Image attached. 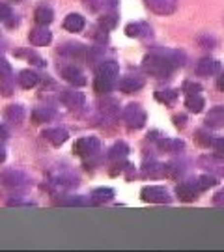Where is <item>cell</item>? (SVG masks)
Masks as SVG:
<instances>
[{"label": "cell", "instance_id": "obj_38", "mask_svg": "<svg viewBox=\"0 0 224 252\" xmlns=\"http://www.w3.org/2000/svg\"><path fill=\"white\" fill-rule=\"evenodd\" d=\"M65 206H84V200L81 198H75V200H67Z\"/></svg>", "mask_w": 224, "mask_h": 252}, {"label": "cell", "instance_id": "obj_6", "mask_svg": "<svg viewBox=\"0 0 224 252\" xmlns=\"http://www.w3.org/2000/svg\"><path fill=\"white\" fill-rule=\"evenodd\" d=\"M144 2L157 15H170L178 6V0H144Z\"/></svg>", "mask_w": 224, "mask_h": 252}, {"label": "cell", "instance_id": "obj_10", "mask_svg": "<svg viewBox=\"0 0 224 252\" xmlns=\"http://www.w3.org/2000/svg\"><path fill=\"white\" fill-rule=\"evenodd\" d=\"M198 187L196 183H189V181H183L176 187V194L181 202H192V200L198 198Z\"/></svg>", "mask_w": 224, "mask_h": 252}, {"label": "cell", "instance_id": "obj_15", "mask_svg": "<svg viewBox=\"0 0 224 252\" xmlns=\"http://www.w3.org/2000/svg\"><path fill=\"white\" fill-rule=\"evenodd\" d=\"M97 77H103V79H110V81H114L118 77V73H120V65L116 62H112V60H108V62H103L99 65L97 69Z\"/></svg>", "mask_w": 224, "mask_h": 252}, {"label": "cell", "instance_id": "obj_20", "mask_svg": "<svg viewBox=\"0 0 224 252\" xmlns=\"http://www.w3.org/2000/svg\"><path fill=\"white\" fill-rule=\"evenodd\" d=\"M27 116V112H25V108L21 107V105H9L6 110H4V118L11 122V124H21L23 120Z\"/></svg>", "mask_w": 224, "mask_h": 252}, {"label": "cell", "instance_id": "obj_41", "mask_svg": "<svg viewBox=\"0 0 224 252\" xmlns=\"http://www.w3.org/2000/svg\"><path fill=\"white\" fill-rule=\"evenodd\" d=\"M6 161V150L0 146V162H4Z\"/></svg>", "mask_w": 224, "mask_h": 252}, {"label": "cell", "instance_id": "obj_19", "mask_svg": "<svg viewBox=\"0 0 224 252\" xmlns=\"http://www.w3.org/2000/svg\"><path fill=\"white\" fill-rule=\"evenodd\" d=\"M34 21L41 27H47L54 21V11L49 6H39V8L34 11Z\"/></svg>", "mask_w": 224, "mask_h": 252}, {"label": "cell", "instance_id": "obj_26", "mask_svg": "<svg viewBox=\"0 0 224 252\" xmlns=\"http://www.w3.org/2000/svg\"><path fill=\"white\" fill-rule=\"evenodd\" d=\"M178 97V92L176 90H157L155 92V99L164 103V105H172Z\"/></svg>", "mask_w": 224, "mask_h": 252}, {"label": "cell", "instance_id": "obj_27", "mask_svg": "<svg viewBox=\"0 0 224 252\" xmlns=\"http://www.w3.org/2000/svg\"><path fill=\"white\" fill-rule=\"evenodd\" d=\"M194 183H196L198 190H207L209 187H215V185L219 183V181H217L215 176H209V174H204V176H200V178H198V180L194 181Z\"/></svg>", "mask_w": 224, "mask_h": 252}, {"label": "cell", "instance_id": "obj_34", "mask_svg": "<svg viewBox=\"0 0 224 252\" xmlns=\"http://www.w3.org/2000/svg\"><path fill=\"white\" fill-rule=\"evenodd\" d=\"M202 90V86L200 84H194V82H185V86H183V92L191 95V94H198V92Z\"/></svg>", "mask_w": 224, "mask_h": 252}, {"label": "cell", "instance_id": "obj_31", "mask_svg": "<svg viewBox=\"0 0 224 252\" xmlns=\"http://www.w3.org/2000/svg\"><path fill=\"white\" fill-rule=\"evenodd\" d=\"M101 27L105 28V30H110V28H114L116 27V23H118V17L116 15H105V17H101Z\"/></svg>", "mask_w": 224, "mask_h": 252}, {"label": "cell", "instance_id": "obj_18", "mask_svg": "<svg viewBox=\"0 0 224 252\" xmlns=\"http://www.w3.org/2000/svg\"><path fill=\"white\" fill-rule=\"evenodd\" d=\"M84 17L79 15V13H69L67 17L64 19V28L67 30V32H81L82 28H84Z\"/></svg>", "mask_w": 224, "mask_h": 252}, {"label": "cell", "instance_id": "obj_7", "mask_svg": "<svg viewBox=\"0 0 224 252\" xmlns=\"http://www.w3.org/2000/svg\"><path fill=\"white\" fill-rule=\"evenodd\" d=\"M60 101H62L67 108L75 110V108H81L86 99H84V94H82V92L73 88V90H62V94H60Z\"/></svg>", "mask_w": 224, "mask_h": 252}, {"label": "cell", "instance_id": "obj_42", "mask_svg": "<svg viewBox=\"0 0 224 252\" xmlns=\"http://www.w3.org/2000/svg\"><path fill=\"white\" fill-rule=\"evenodd\" d=\"M6 135H8V133H6V129H2V127H0V140H4Z\"/></svg>", "mask_w": 224, "mask_h": 252}, {"label": "cell", "instance_id": "obj_29", "mask_svg": "<svg viewBox=\"0 0 224 252\" xmlns=\"http://www.w3.org/2000/svg\"><path fill=\"white\" fill-rule=\"evenodd\" d=\"M101 112L105 116H116L118 114V103L114 99H108L105 103H101Z\"/></svg>", "mask_w": 224, "mask_h": 252}, {"label": "cell", "instance_id": "obj_23", "mask_svg": "<svg viewBox=\"0 0 224 252\" xmlns=\"http://www.w3.org/2000/svg\"><path fill=\"white\" fill-rule=\"evenodd\" d=\"M127 153H129V146L126 142H116L108 152V159L110 161H122L127 157Z\"/></svg>", "mask_w": 224, "mask_h": 252}, {"label": "cell", "instance_id": "obj_40", "mask_svg": "<svg viewBox=\"0 0 224 252\" xmlns=\"http://www.w3.org/2000/svg\"><path fill=\"white\" fill-rule=\"evenodd\" d=\"M217 86H219V90H223L224 92V73L219 77V81H217Z\"/></svg>", "mask_w": 224, "mask_h": 252}, {"label": "cell", "instance_id": "obj_33", "mask_svg": "<svg viewBox=\"0 0 224 252\" xmlns=\"http://www.w3.org/2000/svg\"><path fill=\"white\" fill-rule=\"evenodd\" d=\"M140 28H142V25H127L126 34L129 37H138L140 36Z\"/></svg>", "mask_w": 224, "mask_h": 252}, {"label": "cell", "instance_id": "obj_17", "mask_svg": "<svg viewBox=\"0 0 224 252\" xmlns=\"http://www.w3.org/2000/svg\"><path fill=\"white\" fill-rule=\"evenodd\" d=\"M19 84L25 88V90H30V88H34L37 86V82H39V75L36 71H32V69H23V71L19 73Z\"/></svg>", "mask_w": 224, "mask_h": 252}, {"label": "cell", "instance_id": "obj_16", "mask_svg": "<svg viewBox=\"0 0 224 252\" xmlns=\"http://www.w3.org/2000/svg\"><path fill=\"white\" fill-rule=\"evenodd\" d=\"M219 71V62L213 58H202L196 63V73L202 77H209V75H215Z\"/></svg>", "mask_w": 224, "mask_h": 252}, {"label": "cell", "instance_id": "obj_5", "mask_svg": "<svg viewBox=\"0 0 224 252\" xmlns=\"http://www.w3.org/2000/svg\"><path fill=\"white\" fill-rule=\"evenodd\" d=\"M51 39H53V34L47 30V27H41V25H37L36 28H32V30L28 32V41H30V45H34V47L49 45Z\"/></svg>", "mask_w": 224, "mask_h": 252}, {"label": "cell", "instance_id": "obj_35", "mask_svg": "<svg viewBox=\"0 0 224 252\" xmlns=\"http://www.w3.org/2000/svg\"><path fill=\"white\" fill-rule=\"evenodd\" d=\"M196 140L202 146H211V142H213V138H207V135L206 133H202V131H198L196 133Z\"/></svg>", "mask_w": 224, "mask_h": 252}, {"label": "cell", "instance_id": "obj_21", "mask_svg": "<svg viewBox=\"0 0 224 252\" xmlns=\"http://www.w3.org/2000/svg\"><path fill=\"white\" fill-rule=\"evenodd\" d=\"M185 107H187L189 112L198 114V112H202V110H204L206 101H204V97H202L200 94H191V95L185 97Z\"/></svg>", "mask_w": 224, "mask_h": 252}, {"label": "cell", "instance_id": "obj_4", "mask_svg": "<svg viewBox=\"0 0 224 252\" xmlns=\"http://www.w3.org/2000/svg\"><path fill=\"white\" fill-rule=\"evenodd\" d=\"M101 150V142H99L96 136H86V138H79L75 146H73V152L81 157H90V155H96Z\"/></svg>", "mask_w": 224, "mask_h": 252}, {"label": "cell", "instance_id": "obj_14", "mask_svg": "<svg viewBox=\"0 0 224 252\" xmlns=\"http://www.w3.org/2000/svg\"><path fill=\"white\" fill-rule=\"evenodd\" d=\"M118 86L124 94H134L144 86V79H140V77H124Z\"/></svg>", "mask_w": 224, "mask_h": 252}, {"label": "cell", "instance_id": "obj_3", "mask_svg": "<svg viewBox=\"0 0 224 252\" xmlns=\"http://www.w3.org/2000/svg\"><path fill=\"white\" fill-rule=\"evenodd\" d=\"M140 198L144 202H150V204H168L170 202V194L164 187L159 185H150V187H144L140 190Z\"/></svg>", "mask_w": 224, "mask_h": 252}, {"label": "cell", "instance_id": "obj_9", "mask_svg": "<svg viewBox=\"0 0 224 252\" xmlns=\"http://www.w3.org/2000/svg\"><path fill=\"white\" fill-rule=\"evenodd\" d=\"M62 77L69 82V84H73L75 88H81V86L86 84V77H84V73H82L79 67H75V65H67V67H64Z\"/></svg>", "mask_w": 224, "mask_h": 252}, {"label": "cell", "instance_id": "obj_32", "mask_svg": "<svg viewBox=\"0 0 224 252\" xmlns=\"http://www.w3.org/2000/svg\"><path fill=\"white\" fill-rule=\"evenodd\" d=\"M211 148H213L215 155H219V157H224V138H213Z\"/></svg>", "mask_w": 224, "mask_h": 252}, {"label": "cell", "instance_id": "obj_30", "mask_svg": "<svg viewBox=\"0 0 224 252\" xmlns=\"http://www.w3.org/2000/svg\"><path fill=\"white\" fill-rule=\"evenodd\" d=\"M8 77L9 75H2V79H0V92H2V95H11V92H13Z\"/></svg>", "mask_w": 224, "mask_h": 252}, {"label": "cell", "instance_id": "obj_39", "mask_svg": "<svg viewBox=\"0 0 224 252\" xmlns=\"http://www.w3.org/2000/svg\"><path fill=\"white\" fill-rule=\"evenodd\" d=\"M174 122H176V126L178 127H183L185 126V116H176L174 118Z\"/></svg>", "mask_w": 224, "mask_h": 252}, {"label": "cell", "instance_id": "obj_8", "mask_svg": "<svg viewBox=\"0 0 224 252\" xmlns=\"http://www.w3.org/2000/svg\"><path fill=\"white\" fill-rule=\"evenodd\" d=\"M0 181L6 185V187H23L28 183V178L19 170H8L4 174H0Z\"/></svg>", "mask_w": 224, "mask_h": 252}, {"label": "cell", "instance_id": "obj_2", "mask_svg": "<svg viewBox=\"0 0 224 252\" xmlns=\"http://www.w3.org/2000/svg\"><path fill=\"white\" fill-rule=\"evenodd\" d=\"M122 118H124V122H126V126L129 129H140L146 124V112L138 105H134V103H131V105H127L124 108Z\"/></svg>", "mask_w": 224, "mask_h": 252}, {"label": "cell", "instance_id": "obj_37", "mask_svg": "<svg viewBox=\"0 0 224 252\" xmlns=\"http://www.w3.org/2000/svg\"><path fill=\"white\" fill-rule=\"evenodd\" d=\"M213 202H215L217 206H224V189L219 190L215 196H213Z\"/></svg>", "mask_w": 224, "mask_h": 252}, {"label": "cell", "instance_id": "obj_1", "mask_svg": "<svg viewBox=\"0 0 224 252\" xmlns=\"http://www.w3.org/2000/svg\"><path fill=\"white\" fill-rule=\"evenodd\" d=\"M144 69H146V73H150L152 77H155V79H164V77H168L174 71V63L164 54L157 51V53L148 54L144 58Z\"/></svg>", "mask_w": 224, "mask_h": 252}, {"label": "cell", "instance_id": "obj_36", "mask_svg": "<svg viewBox=\"0 0 224 252\" xmlns=\"http://www.w3.org/2000/svg\"><path fill=\"white\" fill-rule=\"evenodd\" d=\"M9 17H13V15H11V9H9L8 6H0V21H8V25H9Z\"/></svg>", "mask_w": 224, "mask_h": 252}, {"label": "cell", "instance_id": "obj_28", "mask_svg": "<svg viewBox=\"0 0 224 252\" xmlns=\"http://www.w3.org/2000/svg\"><path fill=\"white\" fill-rule=\"evenodd\" d=\"M94 90L97 92V94H108V92L112 90V81L110 79H103V77H96Z\"/></svg>", "mask_w": 224, "mask_h": 252}, {"label": "cell", "instance_id": "obj_24", "mask_svg": "<svg viewBox=\"0 0 224 252\" xmlns=\"http://www.w3.org/2000/svg\"><path fill=\"white\" fill-rule=\"evenodd\" d=\"M114 198V190L112 189H105V187H101V189H96L92 192V204H105V202H110V200Z\"/></svg>", "mask_w": 224, "mask_h": 252}, {"label": "cell", "instance_id": "obj_11", "mask_svg": "<svg viewBox=\"0 0 224 252\" xmlns=\"http://www.w3.org/2000/svg\"><path fill=\"white\" fill-rule=\"evenodd\" d=\"M41 136L53 146H62L69 138V133L65 129H62V127H53V129H45Z\"/></svg>", "mask_w": 224, "mask_h": 252}, {"label": "cell", "instance_id": "obj_22", "mask_svg": "<svg viewBox=\"0 0 224 252\" xmlns=\"http://www.w3.org/2000/svg\"><path fill=\"white\" fill-rule=\"evenodd\" d=\"M54 116V110L49 107H37L32 112V122L34 124H43V122H51Z\"/></svg>", "mask_w": 224, "mask_h": 252}, {"label": "cell", "instance_id": "obj_25", "mask_svg": "<svg viewBox=\"0 0 224 252\" xmlns=\"http://www.w3.org/2000/svg\"><path fill=\"white\" fill-rule=\"evenodd\" d=\"M159 148H161L162 152L178 153L183 150V142L178 140V138H162V140H159Z\"/></svg>", "mask_w": 224, "mask_h": 252}, {"label": "cell", "instance_id": "obj_13", "mask_svg": "<svg viewBox=\"0 0 224 252\" xmlns=\"http://www.w3.org/2000/svg\"><path fill=\"white\" fill-rule=\"evenodd\" d=\"M206 126L211 129L224 127V107H213L206 116Z\"/></svg>", "mask_w": 224, "mask_h": 252}, {"label": "cell", "instance_id": "obj_12", "mask_svg": "<svg viewBox=\"0 0 224 252\" xmlns=\"http://www.w3.org/2000/svg\"><path fill=\"white\" fill-rule=\"evenodd\" d=\"M200 164H204L211 174H217L224 178V157H200Z\"/></svg>", "mask_w": 224, "mask_h": 252}]
</instances>
